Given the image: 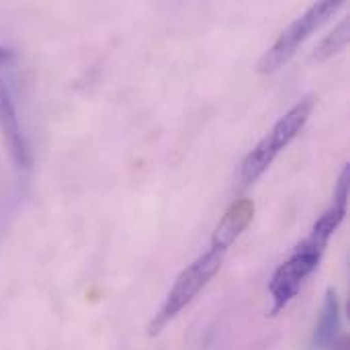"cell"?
Here are the masks:
<instances>
[{
	"mask_svg": "<svg viewBox=\"0 0 350 350\" xmlns=\"http://www.w3.org/2000/svg\"><path fill=\"white\" fill-rule=\"evenodd\" d=\"M226 252L211 246L205 254H201L187 271H183L176 279V283L172 285V289L168 291L162 308L158 310V314L152 318L150 326H148V334L150 336H158L197 295L199 291L213 279V275L221 269V260H224Z\"/></svg>",
	"mask_w": 350,
	"mask_h": 350,
	"instance_id": "1",
	"label": "cell"
},
{
	"mask_svg": "<svg viewBox=\"0 0 350 350\" xmlns=\"http://www.w3.org/2000/svg\"><path fill=\"white\" fill-rule=\"evenodd\" d=\"M345 6V0H322L310 6L301 16H297L273 43L271 49L262 53V57L256 62L258 74H275L281 70L301 47V43L316 33L320 27H324L340 8Z\"/></svg>",
	"mask_w": 350,
	"mask_h": 350,
	"instance_id": "2",
	"label": "cell"
},
{
	"mask_svg": "<svg viewBox=\"0 0 350 350\" xmlns=\"http://www.w3.org/2000/svg\"><path fill=\"white\" fill-rule=\"evenodd\" d=\"M314 103H316L314 96H306L297 105H293L275 123L271 133L265 139H260L258 146L246 156V160L242 162V170H240L244 185L254 183L271 166V162L277 158V154L281 150H285L289 146V142L304 129V125L308 123V119L314 111Z\"/></svg>",
	"mask_w": 350,
	"mask_h": 350,
	"instance_id": "3",
	"label": "cell"
},
{
	"mask_svg": "<svg viewBox=\"0 0 350 350\" xmlns=\"http://www.w3.org/2000/svg\"><path fill=\"white\" fill-rule=\"evenodd\" d=\"M320 258H322L320 254L295 248L293 256L275 271L271 285H269V291L273 297L271 316H277L291 304V299L297 295L301 283L316 271Z\"/></svg>",
	"mask_w": 350,
	"mask_h": 350,
	"instance_id": "4",
	"label": "cell"
},
{
	"mask_svg": "<svg viewBox=\"0 0 350 350\" xmlns=\"http://www.w3.org/2000/svg\"><path fill=\"white\" fill-rule=\"evenodd\" d=\"M0 129H2V135L8 146V154H10L12 162L18 168L29 170L31 168V150H29L27 137L23 133V127H21V121H18V115L14 109V100H12L10 90L2 78H0Z\"/></svg>",
	"mask_w": 350,
	"mask_h": 350,
	"instance_id": "5",
	"label": "cell"
},
{
	"mask_svg": "<svg viewBox=\"0 0 350 350\" xmlns=\"http://www.w3.org/2000/svg\"><path fill=\"white\" fill-rule=\"evenodd\" d=\"M254 217V203L250 199H240L236 201L224 215V219L219 221L211 246L228 252V248L242 236V232L248 228V224Z\"/></svg>",
	"mask_w": 350,
	"mask_h": 350,
	"instance_id": "6",
	"label": "cell"
},
{
	"mask_svg": "<svg viewBox=\"0 0 350 350\" xmlns=\"http://www.w3.org/2000/svg\"><path fill=\"white\" fill-rule=\"evenodd\" d=\"M338 336H340V304L336 291L328 289L322 306V316L314 332V345L322 350H336L340 349Z\"/></svg>",
	"mask_w": 350,
	"mask_h": 350,
	"instance_id": "7",
	"label": "cell"
},
{
	"mask_svg": "<svg viewBox=\"0 0 350 350\" xmlns=\"http://www.w3.org/2000/svg\"><path fill=\"white\" fill-rule=\"evenodd\" d=\"M345 215H347V207L332 205V207L316 221V226L312 228L310 236L297 244V248L322 256V254H324V248H326V244H328V240H330L332 234L338 230V226L342 224Z\"/></svg>",
	"mask_w": 350,
	"mask_h": 350,
	"instance_id": "8",
	"label": "cell"
},
{
	"mask_svg": "<svg viewBox=\"0 0 350 350\" xmlns=\"http://www.w3.org/2000/svg\"><path fill=\"white\" fill-rule=\"evenodd\" d=\"M349 29H350V23L349 18H345L320 45H318V49H316V53H314V57L316 59H328V57H332V55H336L338 51H342L345 47H347V43H349Z\"/></svg>",
	"mask_w": 350,
	"mask_h": 350,
	"instance_id": "9",
	"label": "cell"
},
{
	"mask_svg": "<svg viewBox=\"0 0 350 350\" xmlns=\"http://www.w3.org/2000/svg\"><path fill=\"white\" fill-rule=\"evenodd\" d=\"M349 180H350V168L349 164L342 168L338 185H336V193H334V205L338 207H347L349 203Z\"/></svg>",
	"mask_w": 350,
	"mask_h": 350,
	"instance_id": "10",
	"label": "cell"
},
{
	"mask_svg": "<svg viewBox=\"0 0 350 350\" xmlns=\"http://www.w3.org/2000/svg\"><path fill=\"white\" fill-rule=\"evenodd\" d=\"M10 62H14V51H12V49H8V47H2V45H0V66L10 64Z\"/></svg>",
	"mask_w": 350,
	"mask_h": 350,
	"instance_id": "11",
	"label": "cell"
}]
</instances>
